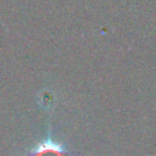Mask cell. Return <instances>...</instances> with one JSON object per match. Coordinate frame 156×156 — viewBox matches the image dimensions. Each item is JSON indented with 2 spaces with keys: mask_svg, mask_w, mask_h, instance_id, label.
Here are the masks:
<instances>
[{
  "mask_svg": "<svg viewBox=\"0 0 156 156\" xmlns=\"http://www.w3.org/2000/svg\"><path fill=\"white\" fill-rule=\"evenodd\" d=\"M29 156H68V152L63 145L46 139L37 144L29 151Z\"/></svg>",
  "mask_w": 156,
  "mask_h": 156,
  "instance_id": "6da1fadb",
  "label": "cell"
}]
</instances>
